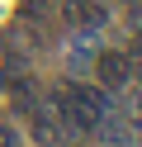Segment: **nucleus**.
Listing matches in <instances>:
<instances>
[{"label": "nucleus", "instance_id": "obj_1", "mask_svg": "<svg viewBox=\"0 0 142 147\" xmlns=\"http://www.w3.org/2000/svg\"><path fill=\"white\" fill-rule=\"evenodd\" d=\"M52 109H57V119H62L66 128H95L104 114H109V95L104 90H95V86H62L52 95Z\"/></svg>", "mask_w": 142, "mask_h": 147}, {"label": "nucleus", "instance_id": "obj_2", "mask_svg": "<svg viewBox=\"0 0 142 147\" xmlns=\"http://www.w3.org/2000/svg\"><path fill=\"white\" fill-rule=\"evenodd\" d=\"M100 76H104V86H123V81L133 76V62L123 57V52H104L100 57Z\"/></svg>", "mask_w": 142, "mask_h": 147}, {"label": "nucleus", "instance_id": "obj_3", "mask_svg": "<svg viewBox=\"0 0 142 147\" xmlns=\"http://www.w3.org/2000/svg\"><path fill=\"white\" fill-rule=\"evenodd\" d=\"M62 10L71 14L81 29H100L104 24V10H95V5H85V0H62Z\"/></svg>", "mask_w": 142, "mask_h": 147}, {"label": "nucleus", "instance_id": "obj_4", "mask_svg": "<svg viewBox=\"0 0 142 147\" xmlns=\"http://www.w3.org/2000/svg\"><path fill=\"white\" fill-rule=\"evenodd\" d=\"M123 119H128L133 128H142V95H133V100H128V109H123Z\"/></svg>", "mask_w": 142, "mask_h": 147}, {"label": "nucleus", "instance_id": "obj_5", "mask_svg": "<svg viewBox=\"0 0 142 147\" xmlns=\"http://www.w3.org/2000/svg\"><path fill=\"white\" fill-rule=\"evenodd\" d=\"M0 147H19V133H9V128H0Z\"/></svg>", "mask_w": 142, "mask_h": 147}]
</instances>
